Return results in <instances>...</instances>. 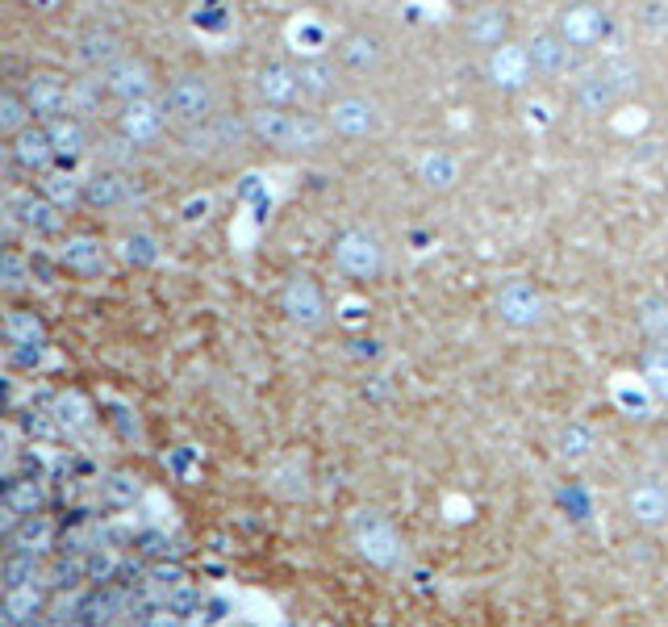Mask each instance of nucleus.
I'll list each match as a JSON object with an SVG mask.
<instances>
[{
  "instance_id": "obj_1",
  "label": "nucleus",
  "mask_w": 668,
  "mask_h": 627,
  "mask_svg": "<svg viewBox=\"0 0 668 627\" xmlns=\"http://www.w3.org/2000/svg\"><path fill=\"white\" fill-rule=\"evenodd\" d=\"M251 134L259 138V143H268V147L301 151V147H318L322 143V122L309 118V113H289V109L264 105V109L251 113Z\"/></svg>"
},
{
  "instance_id": "obj_52",
  "label": "nucleus",
  "mask_w": 668,
  "mask_h": 627,
  "mask_svg": "<svg viewBox=\"0 0 668 627\" xmlns=\"http://www.w3.org/2000/svg\"><path fill=\"white\" fill-rule=\"evenodd\" d=\"M42 343H13V352H9V364H26V368H34L38 360H42V352H38Z\"/></svg>"
},
{
  "instance_id": "obj_9",
  "label": "nucleus",
  "mask_w": 668,
  "mask_h": 627,
  "mask_svg": "<svg viewBox=\"0 0 668 627\" xmlns=\"http://www.w3.org/2000/svg\"><path fill=\"white\" fill-rule=\"evenodd\" d=\"M130 201H134V184L117 168H97L84 180V205L101 209V214H109V209H126Z\"/></svg>"
},
{
  "instance_id": "obj_34",
  "label": "nucleus",
  "mask_w": 668,
  "mask_h": 627,
  "mask_svg": "<svg viewBox=\"0 0 668 627\" xmlns=\"http://www.w3.org/2000/svg\"><path fill=\"white\" fill-rule=\"evenodd\" d=\"M30 126V105H26V97H21V92H5V97H0V130L5 134H21Z\"/></svg>"
},
{
  "instance_id": "obj_5",
  "label": "nucleus",
  "mask_w": 668,
  "mask_h": 627,
  "mask_svg": "<svg viewBox=\"0 0 668 627\" xmlns=\"http://www.w3.org/2000/svg\"><path fill=\"white\" fill-rule=\"evenodd\" d=\"M163 122H167L163 105L134 101V105H122V113H117V134H122L130 147H151L155 138L163 134Z\"/></svg>"
},
{
  "instance_id": "obj_15",
  "label": "nucleus",
  "mask_w": 668,
  "mask_h": 627,
  "mask_svg": "<svg viewBox=\"0 0 668 627\" xmlns=\"http://www.w3.org/2000/svg\"><path fill=\"white\" fill-rule=\"evenodd\" d=\"M46 134H51V143H55V159L59 164H76V159L88 155V130L80 118H71V113H59V118L46 122Z\"/></svg>"
},
{
  "instance_id": "obj_50",
  "label": "nucleus",
  "mask_w": 668,
  "mask_h": 627,
  "mask_svg": "<svg viewBox=\"0 0 668 627\" xmlns=\"http://www.w3.org/2000/svg\"><path fill=\"white\" fill-rule=\"evenodd\" d=\"M138 627H184V615H176L172 607H155L138 619Z\"/></svg>"
},
{
  "instance_id": "obj_11",
  "label": "nucleus",
  "mask_w": 668,
  "mask_h": 627,
  "mask_svg": "<svg viewBox=\"0 0 668 627\" xmlns=\"http://www.w3.org/2000/svg\"><path fill=\"white\" fill-rule=\"evenodd\" d=\"M284 314H289L293 322H301V327H318V322L326 318V301H322L318 285L309 281V276H293V281L284 285Z\"/></svg>"
},
{
  "instance_id": "obj_16",
  "label": "nucleus",
  "mask_w": 668,
  "mask_h": 627,
  "mask_svg": "<svg viewBox=\"0 0 668 627\" xmlns=\"http://www.w3.org/2000/svg\"><path fill=\"white\" fill-rule=\"evenodd\" d=\"M26 105H30V113H42V118H59V113L67 109V84L59 80V76H51V72H42V76H30L26 80Z\"/></svg>"
},
{
  "instance_id": "obj_4",
  "label": "nucleus",
  "mask_w": 668,
  "mask_h": 627,
  "mask_svg": "<svg viewBox=\"0 0 668 627\" xmlns=\"http://www.w3.org/2000/svg\"><path fill=\"white\" fill-rule=\"evenodd\" d=\"M334 264L347 276H376L380 264H385V251L368 230H343L339 243H334Z\"/></svg>"
},
{
  "instance_id": "obj_40",
  "label": "nucleus",
  "mask_w": 668,
  "mask_h": 627,
  "mask_svg": "<svg viewBox=\"0 0 668 627\" xmlns=\"http://www.w3.org/2000/svg\"><path fill=\"white\" fill-rule=\"evenodd\" d=\"M30 272L34 268H26V260L17 251H5V260H0V285H5V293H21L30 285Z\"/></svg>"
},
{
  "instance_id": "obj_14",
  "label": "nucleus",
  "mask_w": 668,
  "mask_h": 627,
  "mask_svg": "<svg viewBox=\"0 0 668 627\" xmlns=\"http://www.w3.org/2000/svg\"><path fill=\"white\" fill-rule=\"evenodd\" d=\"M489 72L501 88H522L531 76H535V67H531V55H527V46H514V42H501L493 46V59H489Z\"/></svg>"
},
{
  "instance_id": "obj_49",
  "label": "nucleus",
  "mask_w": 668,
  "mask_h": 627,
  "mask_svg": "<svg viewBox=\"0 0 668 627\" xmlns=\"http://www.w3.org/2000/svg\"><path fill=\"white\" fill-rule=\"evenodd\" d=\"M147 577H151V582H159L167 594H172V590L184 582V569H180V565H151Z\"/></svg>"
},
{
  "instance_id": "obj_10",
  "label": "nucleus",
  "mask_w": 668,
  "mask_h": 627,
  "mask_svg": "<svg viewBox=\"0 0 668 627\" xmlns=\"http://www.w3.org/2000/svg\"><path fill=\"white\" fill-rule=\"evenodd\" d=\"M606 13L598 9V5H572V9H564L560 13V38L568 42V46H598L602 38H606Z\"/></svg>"
},
{
  "instance_id": "obj_13",
  "label": "nucleus",
  "mask_w": 668,
  "mask_h": 627,
  "mask_svg": "<svg viewBox=\"0 0 668 627\" xmlns=\"http://www.w3.org/2000/svg\"><path fill=\"white\" fill-rule=\"evenodd\" d=\"M59 260H63V268H71L76 276H101L109 268V251H105L101 239L76 235V239H67L59 247Z\"/></svg>"
},
{
  "instance_id": "obj_29",
  "label": "nucleus",
  "mask_w": 668,
  "mask_h": 627,
  "mask_svg": "<svg viewBox=\"0 0 668 627\" xmlns=\"http://www.w3.org/2000/svg\"><path fill=\"white\" fill-rule=\"evenodd\" d=\"M5 590H21V586H46V573L38 569V556H26V552H9L5 556Z\"/></svg>"
},
{
  "instance_id": "obj_53",
  "label": "nucleus",
  "mask_w": 668,
  "mask_h": 627,
  "mask_svg": "<svg viewBox=\"0 0 668 627\" xmlns=\"http://www.w3.org/2000/svg\"><path fill=\"white\" fill-rule=\"evenodd\" d=\"M243 627H247V623H243Z\"/></svg>"
},
{
  "instance_id": "obj_17",
  "label": "nucleus",
  "mask_w": 668,
  "mask_h": 627,
  "mask_svg": "<svg viewBox=\"0 0 668 627\" xmlns=\"http://www.w3.org/2000/svg\"><path fill=\"white\" fill-rule=\"evenodd\" d=\"M255 88H259V97H264V105L284 109V105H289V101L297 97V92H301L297 67H284V63H268V67H259Z\"/></svg>"
},
{
  "instance_id": "obj_41",
  "label": "nucleus",
  "mask_w": 668,
  "mask_h": 627,
  "mask_svg": "<svg viewBox=\"0 0 668 627\" xmlns=\"http://www.w3.org/2000/svg\"><path fill=\"white\" fill-rule=\"evenodd\" d=\"M422 180L431 184V189H451V184H456V164H451L447 155H426L422 159Z\"/></svg>"
},
{
  "instance_id": "obj_45",
  "label": "nucleus",
  "mask_w": 668,
  "mask_h": 627,
  "mask_svg": "<svg viewBox=\"0 0 668 627\" xmlns=\"http://www.w3.org/2000/svg\"><path fill=\"white\" fill-rule=\"evenodd\" d=\"M639 26L652 34H664L668 30V0H648V5L639 9Z\"/></svg>"
},
{
  "instance_id": "obj_26",
  "label": "nucleus",
  "mask_w": 668,
  "mask_h": 627,
  "mask_svg": "<svg viewBox=\"0 0 668 627\" xmlns=\"http://www.w3.org/2000/svg\"><path fill=\"white\" fill-rule=\"evenodd\" d=\"M42 615V582L38 586H21V590H5V602H0V623L5 627H17Z\"/></svg>"
},
{
  "instance_id": "obj_23",
  "label": "nucleus",
  "mask_w": 668,
  "mask_h": 627,
  "mask_svg": "<svg viewBox=\"0 0 668 627\" xmlns=\"http://www.w3.org/2000/svg\"><path fill=\"white\" fill-rule=\"evenodd\" d=\"M297 80H301V92L305 97H314V101H322V97H334V88H339V67H334L330 59H305L301 67H297Z\"/></svg>"
},
{
  "instance_id": "obj_30",
  "label": "nucleus",
  "mask_w": 668,
  "mask_h": 627,
  "mask_svg": "<svg viewBox=\"0 0 668 627\" xmlns=\"http://www.w3.org/2000/svg\"><path fill=\"white\" fill-rule=\"evenodd\" d=\"M42 197L55 201L59 209H71L76 201H84V180H76L71 172H46L42 176Z\"/></svg>"
},
{
  "instance_id": "obj_20",
  "label": "nucleus",
  "mask_w": 668,
  "mask_h": 627,
  "mask_svg": "<svg viewBox=\"0 0 668 627\" xmlns=\"http://www.w3.org/2000/svg\"><path fill=\"white\" fill-rule=\"evenodd\" d=\"M76 59L84 67H92V72H109V67L122 59V42H117L109 30H88L76 46Z\"/></svg>"
},
{
  "instance_id": "obj_32",
  "label": "nucleus",
  "mask_w": 668,
  "mask_h": 627,
  "mask_svg": "<svg viewBox=\"0 0 668 627\" xmlns=\"http://www.w3.org/2000/svg\"><path fill=\"white\" fill-rule=\"evenodd\" d=\"M652 398H656V393L648 389V381H635V385H631L627 377H623V381H614V402L623 406L627 414L648 418V414H652Z\"/></svg>"
},
{
  "instance_id": "obj_36",
  "label": "nucleus",
  "mask_w": 668,
  "mask_h": 627,
  "mask_svg": "<svg viewBox=\"0 0 668 627\" xmlns=\"http://www.w3.org/2000/svg\"><path fill=\"white\" fill-rule=\"evenodd\" d=\"M5 335H9V343H42V322L30 310H9Z\"/></svg>"
},
{
  "instance_id": "obj_21",
  "label": "nucleus",
  "mask_w": 668,
  "mask_h": 627,
  "mask_svg": "<svg viewBox=\"0 0 668 627\" xmlns=\"http://www.w3.org/2000/svg\"><path fill=\"white\" fill-rule=\"evenodd\" d=\"M0 506H9L13 515L30 519L42 510V485L38 477H17V473H5V490H0Z\"/></svg>"
},
{
  "instance_id": "obj_39",
  "label": "nucleus",
  "mask_w": 668,
  "mask_h": 627,
  "mask_svg": "<svg viewBox=\"0 0 668 627\" xmlns=\"http://www.w3.org/2000/svg\"><path fill=\"white\" fill-rule=\"evenodd\" d=\"M163 464H167V473H172L176 481H188L193 485L197 477H201V456L193 452V448H172L163 456Z\"/></svg>"
},
{
  "instance_id": "obj_35",
  "label": "nucleus",
  "mask_w": 668,
  "mask_h": 627,
  "mask_svg": "<svg viewBox=\"0 0 668 627\" xmlns=\"http://www.w3.org/2000/svg\"><path fill=\"white\" fill-rule=\"evenodd\" d=\"M376 59H380V46H376L372 38L351 34V38L343 42V63L351 67V72H368V67H376Z\"/></svg>"
},
{
  "instance_id": "obj_47",
  "label": "nucleus",
  "mask_w": 668,
  "mask_h": 627,
  "mask_svg": "<svg viewBox=\"0 0 668 627\" xmlns=\"http://www.w3.org/2000/svg\"><path fill=\"white\" fill-rule=\"evenodd\" d=\"M222 619H226V602L213 598V602H205L193 619H184V627H213V623H222Z\"/></svg>"
},
{
  "instance_id": "obj_25",
  "label": "nucleus",
  "mask_w": 668,
  "mask_h": 627,
  "mask_svg": "<svg viewBox=\"0 0 668 627\" xmlns=\"http://www.w3.org/2000/svg\"><path fill=\"white\" fill-rule=\"evenodd\" d=\"M631 515H635L639 523H648V527H656V523L668 519V490H664L660 481L635 485V490H631Z\"/></svg>"
},
{
  "instance_id": "obj_19",
  "label": "nucleus",
  "mask_w": 668,
  "mask_h": 627,
  "mask_svg": "<svg viewBox=\"0 0 668 627\" xmlns=\"http://www.w3.org/2000/svg\"><path fill=\"white\" fill-rule=\"evenodd\" d=\"M13 159L21 168H30V172L51 168L55 143H51V134H46V126H26L21 134H13Z\"/></svg>"
},
{
  "instance_id": "obj_33",
  "label": "nucleus",
  "mask_w": 668,
  "mask_h": 627,
  "mask_svg": "<svg viewBox=\"0 0 668 627\" xmlns=\"http://www.w3.org/2000/svg\"><path fill=\"white\" fill-rule=\"evenodd\" d=\"M602 72L610 76V84L618 88V97H627V92H635L639 88V80H643V67L631 59V55H614V59H606L602 63Z\"/></svg>"
},
{
  "instance_id": "obj_22",
  "label": "nucleus",
  "mask_w": 668,
  "mask_h": 627,
  "mask_svg": "<svg viewBox=\"0 0 668 627\" xmlns=\"http://www.w3.org/2000/svg\"><path fill=\"white\" fill-rule=\"evenodd\" d=\"M51 540H55L51 519H46V515H30V519H21V523H17V531H13V536H9L5 544H9V552L42 556L46 548H51Z\"/></svg>"
},
{
  "instance_id": "obj_12",
  "label": "nucleus",
  "mask_w": 668,
  "mask_h": 627,
  "mask_svg": "<svg viewBox=\"0 0 668 627\" xmlns=\"http://www.w3.org/2000/svg\"><path fill=\"white\" fill-rule=\"evenodd\" d=\"M330 130H339V134H347V138H364V134H372L376 130V105L368 101V97H339L330 105Z\"/></svg>"
},
{
  "instance_id": "obj_24",
  "label": "nucleus",
  "mask_w": 668,
  "mask_h": 627,
  "mask_svg": "<svg viewBox=\"0 0 668 627\" xmlns=\"http://www.w3.org/2000/svg\"><path fill=\"white\" fill-rule=\"evenodd\" d=\"M614 101H618V88L610 84V76L602 72V67H593V72H585L577 80V105L585 113H606Z\"/></svg>"
},
{
  "instance_id": "obj_38",
  "label": "nucleus",
  "mask_w": 668,
  "mask_h": 627,
  "mask_svg": "<svg viewBox=\"0 0 668 627\" xmlns=\"http://www.w3.org/2000/svg\"><path fill=\"white\" fill-rule=\"evenodd\" d=\"M55 418H59V427H63V431H71V435L84 431V427L92 423L88 406L76 398V393H67V398H59V402H55Z\"/></svg>"
},
{
  "instance_id": "obj_18",
  "label": "nucleus",
  "mask_w": 668,
  "mask_h": 627,
  "mask_svg": "<svg viewBox=\"0 0 668 627\" xmlns=\"http://www.w3.org/2000/svg\"><path fill=\"white\" fill-rule=\"evenodd\" d=\"M527 55H531L535 76H564L572 63V46L560 34H539L527 42Z\"/></svg>"
},
{
  "instance_id": "obj_43",
  "label": "nucleus",
  "mask_w": 668,
  "mask_h": 627,
  "mask_svg": "<svg viewBox=\"0 0 668 627\" xmlns=\"http://www.w3.org/2000/svg\"><path fill=\"white\" fill-rule=\"evenodd\" d=\"M122 260H130V264H155L159 260V247H155L151 235H126L122 239Z\"/></svg>"
},
{
  "instance_id": "obj_44",
  "label": "nucleus",
  "mask_w": 668,
  "mask_h": 627,
  "mask_svg": "<svg viewBox=\"0 0 668 627\" xmlns=\"http://www.w3.org/2000/svg\"><path fill=\"white\" fill-rule=\"evenodd\" d=\"M589 448H593V435H589L585 427H577V423H572V427L560 435V452H564L568 460H581V456H589Z\"/></svg>"
},
{
  "instance_id": "obj_3",
  "label": "nucleus",
  "mask_w": 668,
  "mask_h": 627,
  "mask_svg": "<svg viewBox=\"0 0 668 627\" xmlns=\"http://www.w3.org/2000/svg\"><path fill=\"white\" fill-rule=\"evenodd\" d=\"M351 536L355 544H360V552L368 556L372 565H397V556H401V540H397V531L380 519V515H368V510H360V515L351 519Z\"/></svg>"
},
{
  "instance_id": "obj_7",
  "label": "nucleus",
  "mask_w": 668,
  "mask_h": 627,
  "mask_svg": "<svg viewBox=\"0 0 668 627\" xmlns=\"http://www.w3.org/2000/svg\"><path fill=\"white\" fill-rule=\"evenodd\" d=\"M497 318L506 322V327H518L527 331L543 318V297L527 285V281H510L506 289L497 293Z\"/></svg>"
},
{
  "instance_id": "obj_8",
  "label": "nucleus",
  "mask_w": 668,
  "mask_h": 627,
  "mask_svg": "<svg viewBox=\"0 0 668 627\" xmlns=\"http://www.w3.org/2000/svg\"><path fill=\"white\" fill-rule=\"evenodd\" d=\"M13 226H26L34 235H59V205L46 201V197H30V193H13L9 197V230Z\"/></svg>"
},
{
  "instance_id": "obj_37",
  "label": "nucleus",
  "mask_w": 668,
  "mask_h": 627,
  "mask_svg": "<svg viewBox=\"0 0 668 627\" xmlns=\"http://www.w3.org/2000/svg\"><path fill=\"white\" fill-rule=\"evenodd\" d=\"M138 498V481L130 473H113L101 481V502L105 506H130Z\"/></svg>"
},
{
  "instance_id": "obj_2",
  "label": "nucleus",
  "mask_w": 668,
  "mask_h": 627,
  "mask_svg": "<svg viewBox=\"0 0 668 627\" xmlns=\"http://www.w3.org/2000/svg\"><path fill=\"white\" fill-rule=\"evenodd\" d=\"M163 113L167 122H176L180 130H201L213 122V84L201 72H188L172 80V88L163 92Z\"/></svg>"
},
{
  "instance_id": "obj_46",
  "label": "nucleus",
  "mask_w": 668,
  "mask_h": 627,
  "mask_svg": "<svg viewBox=\"0 0 668 627\" xmlns=\"http://www.w3.org/2000/svg\"><path fill=\"white\" fill-rule=\"evenodd\" d=\"M643 327H648L652 335L668 339V310L660 306V301H643Z\"/></svg>"
},
{
  "instance_id": "obj_6",
  "label": "nucleus",
  "mask_w": 668,
  "mask_h": 627,
  "mask_svg": "<svg viewBox=\"0 0 668 627\" xmlns=\"http://www.w3.org/2000/svg\"><path fill=\"white\" fill-rule=\"evenodd\" d=\"M105 88H109V97L113 101H122V105H134V101H151V72H147V63H138V59H117L109 72H101Z\"/></svg>"
},
{
  "instance_id": "obj_28",
  "label": "nucleus",
  "mask_w": 668,
  "mask_h": 627,
  "mask_svg": "<svg viewBox=\"0 0 668 627\" xmlns=\"http://www.w3.org/2000/svg\"><path fill=\"white\" fill-rule=\"evenodd\" d=\"M468 38L476 46H501V38H506V13L501 9H476L468 17Z\"/></svg>"
},
{
  "instance_id": "obj_27",
  "label": "nucleus",
  "mask_w": 668,
  "mask_h": 627,
  "mask_svg": "<svg viewBox=\"0 0 668 627\" xmlns=\"http://www.w3.org/2000/svg\"><path fill=\"white\" fill-rule=\"evenodd\" d=\"M101 97H109L105 80H76L67 88V113L71 118H92V113H101Z\"/></svg>"
},
{
  "instance_id": "obj_48",
  "label": "nucleus",
  "mask_w": 668,
  "mask_h": 627,
  "mask_svg": "<svg viewBox=\"0 0 668 627\" xmlns=\"http://www.w3.org/2000/svg\"><path fill=\"white\" fill-rule=\"evenodd\" d=\"M138 552H147V556H172V540L163 536V531H142L138 536Z\"/></svg>"
},
{
  "instance_id": "obj_42",
  "label": "nucleus",
  "mask_w": 668,
  "mask_h": 627,
  "mask_svg": "<svg viewBox=\"0 0 668 627\" xmlns=\"http://www.w3.org/2000/svg\"><path fill=\"white\" fill-rule=\"evenodd\" d=\"M163 607H172L176 615H184V619H193L201 607H205V602H201V590L193 586V582H180L172 594H167V602H163Z\"/></svg>"
},
{
  "instance_id": "obj_51",
  "label": "nucleus",
  "mask_w": 668,
  "mask_h": 627,
  "mask_svg": "<svg viewBox=\"0 0 668 627\" xmlns=\"http://www.w3.org/2000/svg\"><path fill=\"white\" fill-rule=\"evenodd\" d=\"M293 42H297V51H309V55H314L318 59V51H322V30L318 26H297V34H293Z\"/></svg>"
},
{
  "instance_id": "obj_31",
  "label": "nucleus",
  "mask_w": 668,
  "mask_h": 627,
  "mask_svg": "<svg viewBox=\"0 0 668 627\" xmlns=\"http://www.w3.org/2000/svg\"><path fill=\"white\" fill-rule=\"evenodd\" d=\"M643 381L660 402H668V343H656L643 352Z\"/></svg>"
}]
</instances>
